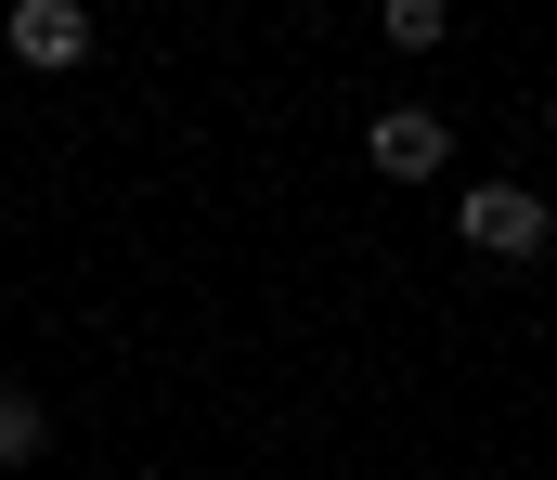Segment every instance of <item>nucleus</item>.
I'll return each instance as SVG.
<instances>
[{
	"instance_id": "1",
	"label": "nucleus",
	"mask_w": 557,
	"mask_h": 480,
	"mask_svg": "<svg viewBox=\"0 0 557 480\" xmlns=\"http://www.w3.org/2000/svg\"><path fill=\"white\" fill-rule=\"evenodd\" d=\"M454 234H467L480 260H545V195H532V182H480V195L454 208Z\"/></svg>"
},
{
	"instance_id": "2",
	"label": "nucleus",
	"mask_w": 557,
	"mask_h": 480,
	"mask_svg": "<svg viewBox=\"0 0 557 480\" xmlns=\"http://www.w3.org/2000/svg\"><path fill=\"white\" fill-rule=\"evenodd\" d=\"M363 144H376V169H389V182H428V169L454 157V131H441V118H428V104H389V118H376V131H363Z\"/></svg>"
},
{
	"instance_id": "3",
	"label": "nucleus",
	"mask_w": 557,
	"mask_h": 480,
	"mask_svg": "<svg viewBox=\"0 0 557 480\" xmlns=\"http://www.w3.org/2000/svg\"><path fill=\"white\" fill-rule=\"evenodd\" d=\"M0 39H13L26 65H78V52H91V13H78V0H13Z\"/></svg>"
},
{
	"instance_id": "4",
	"label": "nucleus",
	"mask_w": 557,
	"mask_h": 480,
	"mask_svg": "<svg viewBox=\"0 0 557 480\" xmlns=\"http://www.w3.org/2000/svg\"><path fill=\"white\" fill-rule=\"evenodd\" d=\"M52 455V416H39V390H0V468H39Z\"/></svg>"
},
{
	"instance_id": "5",
	"label": "nucleus",
	"mask_w": 557,
	"mask_h": 480,
	"mask_svg": "<svg viewBox=\"0 0 557 480\" xmlns=\"http://www.w3.org/2000/svg\"><path fill=\"white\" fill-rule=\"evenodd\" d=\"M441 26H454L441 0H389V13H376V39H389V52H441Z\"/></svg>"
}]
</instances>
